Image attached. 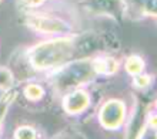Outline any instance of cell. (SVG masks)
<instances>
[{
    "mask_svg": "<svg viewBox=\"0 0 157 139\" xmlns=\"http://www.w3.org/2000/svg\"><path fill=\"white\" fill-rule=\"evenodd\" d=\"M101 38L97 34H67L53 36L32 45L26 51V60L37 73H52L67 62L83 57H90L96 51H101Z\"/></svg>",
    "mask_w": 157,
    "mask_h": 139,
    "instance_id": "6da1fadb",
    "label": "cell"
},
{
    "mask_svg": "<svg viewBox=\"0 0 157 139\" xmlns=\"http://www.w3.org/2000/svg\"><path fill=\"white\" fill-rule=\"evenodd\" d=\"M49 82L60 94L84 87L96 77L91 57L77 58L49 73Z\"/></svg>",
    "mask_w": 157,
    "mask_h": 139,
    "instance_id": "7a4b0ae2",
    "label": "cell"
},
{
    "mask_svg": "<svg viewBox=\"0 0 157 139\" xmlns=\"http://www.w3.org/2000/svg\"><path fill=\"white\" fill-rule=\"evenodd\" d=\"M25 24L43 36H67L76 33V26L69 19L49 12H36L30 10L25 14Z\"/></svg>",
    "mask_w": 157,
    "mask_h": 139,
    "instance_id": "3957f363",
    "label": "cell"
},
{
    "mask_svg": "<svg viewBox=\"0 0 157 139\" xmlns=\"http://www.w3.org/2000/svg\"><path fill=\"white\" fill-rule=\"evenodd\" d=\"M97 119H99V123L106 131H119L127 122L126 121L127 119V106L121 99H107L99 108Z\"/></svg>",
    "mask_w": 157,
    "mask_h": 139,
    "instance_id": "277c9868",
    "label": "cell"
},
{
    "mask_svg": "<svg viewBox=\"0 0 157 139\" xmlns=\"http://www.w3.org/2000/svg\"><path fill=\"white\" fill-rule=\"evenodd\" d=\"M83 9L93 16L110 17L117 20L124 14L123 0H82Z\"/></svg>",
    "mask_w": 157,
    "mask_h": 139,
    "instance_id": "5b68a950",
    "label": "cell"
},
{
    "mask_svg": "<svg viewBox=\"0 0 157 139\" xmlns=\"http://www.w3.org/2000/svg\"><path fill=\"white\" fill-rule=\"evenodd\" d=\"M90 102L91 98L89 91L80 87V88H75L63 94L62 108L69 115H78L90 106Z\"/></svg>",
    "mask_w": 157,
    "mask_h": 139,
    "instance_id": "8992f818",
    "label": "cell"
},
{
    "mask_svg": "<svg viewBox=\"0 0 157 139\" xmlns=\"http://www.w3.org/2000/svg\"><path fill=\"white\" fill-rule=\"evenodd\" d=\"M124 13H130L137 17L156 19V0H123Z\"/></svg>",
    "mask_w": 157,
    "mask_h": 139,
    "instance_id": "52a82bcc",
    "label": "cell"
},
{
    "mask_svg": "<svg viewBox=\"0 0 157 139\" xmlns=\"http://www.w3.org/2000/svg\"><path fill=\"white\" fill-rule=\"evenodd\" d=\"M91 64L96 75H114L120 70V62L112 55H96L91 57Z\"/></svg>",
    "mask_w": 157,
    "mask_h": 139,
    "instance_id": "ba28073f",
    "label": "cell"
},
{
    "mask_svg": "<svg viewBox=\"0 0 157 139\" xmlns=\"http://www.w3.org/2000/svg\"><path fill=\"white\" fill-rule=\"evenodd\" d=\"M144 68H146V62L143 60V57L139 55V54H130L126 58V61H124V70L132 77L140 73H144Z\"/></svg>",
    "mask_w": 157,
    "mask_h": 139,
    "instance_id": "9c48e42d",
    "label": "cell"
},
{
    "mask_svg": "<svg viewBox=\"0 0 157 139\" xmlns=\"http://www.w3.org/2000/svg\"><path fill=\"white\" fill-rule=\"evenodd\" d=\"M44 94H46L44 88L40 84H36V82H29L23 88V95L30 102H39L40 99H43Z\"/></svg>",
    "mask_w": 157,
    "mask_h": 139,
    "instance_id": "30bf717a",
    "label": "cell"
},
{
    "mask_svg": "<svg viewBox=\"0 0 157 139\" xmlns=\"http://www.w3.org/2000/svg\"><path fill=\"white\" fill-rule=\"evenodd\" d=\"M17 95V91L14 88L12 90H9L4 92L3 97H0V129H2V125H3V121L6 118V115H7V111L12 105V102L14 101Z\"/></svg>",
    "mask_w": 157,
    "mask_h": 139,
    "instance_id": "8fae6325",
    "label": "cell"
},
{
    "mask_svg": "<svg viewBox=\"0 0 157 139\" xmlns=\"http://www.w3.org/2000/svg\"><path fill=\"white\" fill-rule=\"evenodd\" d=\"M14 74L10 68L0 66V91H9L14 88Z\"/></svg>",
    "mask_w": 157,
    "mask_h": 139,
    "instance_id": "7c38bea8",
    "label": "cell"
},
{
    "mask_svg": "<svg viewBox=\"0 0 157 139\" xmlns=\"http://www.w3.org/2000/svg\"><path fill=\"white\" fill-rule=\"evenodd\" d=\"M39 132L36 128H33L32 125H20L14 129L13 138L17 139H36L39 138Z\"/></svg>",
    "mask_w": 157,
    "mask_h": 139,
    "instance_id": "4fadbf2b",
    "label": "cell"
},
{
    "mask_svg": "<svg viewBox=\"0 0 157 139\" xmlns=\"http://www.w3.org/2000/svg\"><path fill=\"white\" fill-rule=\"evenodd\" d=\"M151 81L153 80H151V77H150L149 74L140 73V74H137V75H133V85L137 90H146V88H149Z\"/></svg>",
    "mask_w": 157,
    "mask_h": 139,
    "instance_id": "5bb4252c",
    "label": "cell"
},
{
    "mask_svg": "<svg viewBox=\"0 0 157 139\" xmlns=\"http://www.w3.org/2000/svg\"><path fill=\"white\" fill-rule=\"evenodd\" d=\"M44 2L46 0H21V4H23L25 7L33 10V9H37V7H40V6H43Z\"/></svg>",
    "mask_w": 157,
    "mask_h": 139,
    "instance_id": "9a60e30c",
    "label": "cell"
},
{
    "mask_svg": "<svg viewBox=\"0 0 157 139\" xmlns=\"http://www.w3.org/2000/svg\"><path fill=\"white\" fill-rule=\"evenodd\" d=\"M2 2H3V0H0V3H2Z\"/></svg>",
    "mask_w": 157,
    "mask_h": 139,
    "instance_id": "2e32d148",
    "label": "cell"
},
{
    "mask_svg": "<svg viewBox=\"0 0 157 139\" xmlns=\"http://www.w3.org/2000/svg\"><path fill=\"white\" fill-rule=\"evenodd\" d=\"M52 2H54V0H52Z\"/></svg>",
    "mask_w": 157,
    "mask_h": 139,
    "instance_id": "e0dca14e",
    "label": "cell"
}]
</instances>
